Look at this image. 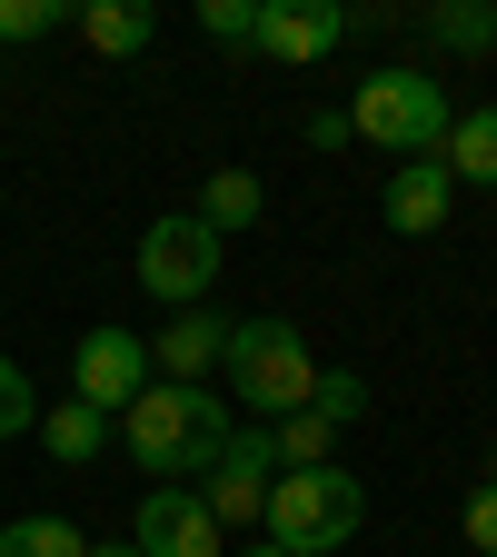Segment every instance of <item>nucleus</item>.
<instances>
[{"label":"nucleus","mask_w":497,"mask_h":557,"mask_svg":"<svg viewBox=\"0 0 497 557\" xmlns=\"http://www.w3.org/2000/svg\"><path fill=\"white\" fill-rule=\"evenodd\" d=\"M229 398L220 388H170V379H150L129 408H120V448L150 468L160 487H189V478H209L220 468V448H229Z\"/></svg>","instance_id":"obj_1"},{"label":"nucleus","mask_w":497,"mask_h":557,"mask_svg":"<svg viewBox=\"0 0 497 557\" xmlns=\"http://www.w3.org/2000/svg\"><path fill=\"white\" fill-rule=\"evenodd\" d=\"M448 81H428V70H408V60H388V70H369L359 90H348V129L369 139V150H388V160H438L448 150Z\"/></svg>","instance_id":"obj_2"},{"label":"nucleus","mask_w":497,"mask_h":557,"mask_svg":"<svg viewBox=\"0 0 497 557\" xmlns=\"http://www.w3.org/2000/svg\"><path fill=\"white\" fill-rule=\"evenodd\" d=\"M359 528H369V487L348 478L338 458H328V468H278L269 518H259V537H269L278 557H328V547H348Z\"/></svg>","instance_id":"obj_3"},{"label":"nucleus","mask_w":497,"mask_h":557,"mask_svg":"<svg viewBox=\"0 0 497 557\" xmlns=\"http://www.w3.org/2000/svg\"><path fill=\"white\" fill-rule=\"evenodd\" d=\"M229 398L249 408V429H278V418H299L309 388H319V359L289 319H229Z\"/></svg>","instance_id":"obj_4"},{"label":"nucleus","mask_w":497,"mask_h":557,"mask_svg":"<svg viewBox=\"0 0 497 557\" xmlns=\"http://www.w3.org/2000/svg\"><path fill=\"white\" fill-rule=\"evenodd\" d=\"M220 259L229 239L199 220V209H160L150 230H139V289H150L160 309H199L209 289H220Z\"/></svg>","instance_id":"obj_5"},{"label":"nucleus","mask_w":497,"mask_h":557,"mask_svg":"<svg viewBox=\"0 0 497 557\" xmlns=\"http://www.w3.org/2000/svg\"><path fill=\"white\" fill-rule=\"evenodd\" d=\"M150 379L160 369H150V338L139 329H80V348H70V398L100 408V418H120Z\"/></svg>","instance_id":"obj_6"},{"label":"nucleus","mask_w":497,"mask_h":557,"mask_svg":"<svg viewBox=\"0 0 497 557\" xmlns=\"http://www.w3.org/2000/svg\"><path fill=\"white\" fill-rule=\"evenodd\" d=\"M269 487H278V438L269 429H229L220 468H209V487H199V508L220 518V537H229V528H259L269 518Z\"/></svg>","instance_id":"obj_7"},{"label":"nucleus","mask_w":497,"mask_h":557,"mask_svg":"<svg viewBox=\"0 0 497 557\" xmlns=\"http://www.w3.org/2000/svg\"><path fill=\"white\" fill-rule=\"evenodd\" d=\"M129 547H139V557H229L220 518L199 508V487H150L139 518H129Z\"/></svg>","instance_id":"obj_8"},{"label":"nucleus","mask_w":497,"mask_h":557,"mask_svg":"<svg viewBox=\"0 0 497 557\" xmlns=\"http://www.w3.org/2000/svg\"><path fill=\"white\" fill-rule=\"evenodd\" d=\"M348 40V11L338 0H259V60H278V70H309V60H328Z\"/></svg>","instance_id":"obj_9"},{"label":"nucleus","mask_w":497,"mask_h":557,"mask_svg":"<svg viewBox=\"0 0 497 557\" xmlns=\"http://www.w3.org/2000/svg\"><path fill=\"white\" fill-rule=\"evenodd\" d=\"M448 209H458L448 160H398L388 189H378V220H388L398 239H438V230H448Z\"/></svg>","instance_id":"obj_10"},{"label":"nucleus","mask_w":497,"mask_h":557,"mask_svg":"<svg viewBox=\"0 0 497 557\" xmlns=\"http://www.w3.org/2000/svg\"><path fill=\"white\" fill-rule=\"evenodd\" d=\"M220 359H229V319H209V309L170 319L160 348H150V369H160L170 388H209V369H220Z\"/></svg>","instance_id":"obj_11"},{"label":"nucleus","mask_w":497,"mask_h":557,"mask_svg":"<svg viewBox=\"0 0 497 557\" xmlns=\"http://www.w3.org/2000/svg\"><path fill=\"white\" fill-rule=\"evenodd\" d=\"M80 40L100 60H139L160 40V11H150V0H80Z\"/></svg>","instance_id":"obj_12"},{"label":"nucleus","mask_w":497,"mask_h":557,"mask_svg":"<svg viewBox=\"0 0 497 557\" xmlns=\"http://www.w3.org/2000/svg\"><path fill=\"white\" fill-rule=\"evenodd\" d=\"M110 429H120V418H100V408H80V398L40 408V448H50L60 468H90V458L110 448Z\"/></svg>","instance_id":"obj_13"},{"label":"nucleus","mask_w":497,"mask_h":557,"mask_svg":"<svg viewBox=\"0 0 497 557\" xmlns=\"http://www.w3.org/2000/svg\"><path fill=\"white\" fill-rule=\"evenodd\" d=\"M438 160H448V180H458V189H497V110H458Z\"/></svg>","instance_id":"obj_14"},{"label":"nucleus","mask_w":497,"mask_h":557,"mask_svg":"<svg viewBox=\"0 0 497 557\" xmlns=\"http://www.w3.org/2000/svg\"><path fill=\"white\" fill-rule=\"evenodd\" d=\"M259 209H269V189L249 180V170H209L199 180V220L220 230V239H239V230H259Z\"/></svg>","instance_id":"obj_15"},{"label":"nucleus","mask_w":497,"mask_h":557,"mask_svg":"<svg viewBox=\"0 0 497 557\" xmlns=\"http://www.w3.org/2000/svg\"><path fill=\"white\" fill-rule=\"evenodd\" d=\"M428 40L438 50H497V0H438V11H428Z\"/></svg>","instance_id":"obj_16"},{"label":"nucleus","mask_w":497,"mask_h":557,"mask_svg":"<svg viewBox=\"0 0 497 557\" xmlns=\"http://www.w3.org/2000/svg\"><path fill=\"white\" fill-rule=\"evenodd\" d=\"M0 557H90V537L70 518H11L0 528Z\"/></svg>","instance_id":"obj_17"},{"label":"nucleus","mask_w":497,"mask_h":557,"mask_svg":"<svg viewBox=\"0 0 497 557\" xmlns=\"http://www.w3.org/2000/svg\"><path fill=\"white\" fill-rule=\"evenodd\" d=\"M278 468H328V448H338V429H328V418L319 408H299V418H278Z\"/></svg>","instance_id":"obj_18"},{"label":"nucleus","mask_w":497,"mask_h":557,"mask_svg":"<svg viewBox=\"0 0 497 557\" xmlns=\"http://www.w3.org/2000/svg\"><path fill=\"white\" fill-rule=\"evenodd\" d=\"M309 408L328 418V429H359V418H369V379H359V369H319Z\"/></svg>","instance_id":"obj_19"},{"label":"nucleus","mask_w":497,"mask_h":557,"mask_svg":"<svg viewBox=\"0 0 497 557\" xmlns=\"http://www.w3.org/2000/svg\"><path fill=\"white\" fill-rule=\"evenodd\" d=\"M80 21V0H0V40H50Z\"/></svg>","instance_id":"obj_20"},{"label":"nucleus","mask_w":497,"mask_h":557,"mask_svg":"<svg viewBox=\"0 0 497 557\" xmlns=\"http://www.w3.org/2000/svg\"><path fill=\"white\" fill-rule=\"evenodd\" d=\"M21 429H40V398H30L21 359H0V438H21Z\"/></svg>","instance_id":"obj_21"},{"label":"nucleus","mask_w":497,"mask_h":557,"mask_svg":"<svg viewBox=\"0 0 497 557\" xmlns=\"http://www.w3.org/2000/svg\"><path fill=\"white\" fill-rule=\"evenodd\" d=\"M199 30L229 40V50H249L259 40V0H199Z\"/></svg>","instance_id":"obj_22"},{"label":"nucleus","mask_w":497,"mask_h":557,"mask_svg":"<svg viewBox=\"0 0 497 557\" xmlns=\"http://www.w3.org/2000/svg\"><path fill=\"white\" fill-rule=\"evenodd\" d=\"M458 528H468V547H477V557H497V478H477V487H468Z\"/></svg>","instance_id":"obj_23"},{"label":"nucleus","mask_w":497,"mask_h":557,"mask_svg":"<svg viewBox=\"0 0 497 557\" xmlns=\"http://www.w3.org/2000/svg\"><path fill=\"white\" fill-rule=\"evenodd\" d=\"M309 139H319V150H338V139H359V129H348V110H309Z\"/></svg>","instance_id":"obj_24"},{"label":"nucleus","mask_w":497,"mask_h":557,"mask_svg":"<svg viewBox=\"0 0 497 557\" xmlns=\"http://www.w3.org/2000/svg\"><path fill=\"white\" fill-rule=\"evenodd\" d=\"M90 557H139V547L129 537H90Z\"/></svg>","instance_id":"obj_25"},{"label":"nucleus","mask_w":497,"mask_h":557,"mask_svg":"<svg viewBox=\"0 0 497 557\" xmlns=\"http://www.w3.org/2000/svg\"><path fill=\"white\" fill-rule=\"evenodd\" d=\"M239 557H278V547H269V537H259V547H239Z\"/></svg>","instance_id":"obj_26"}]
</instances>
